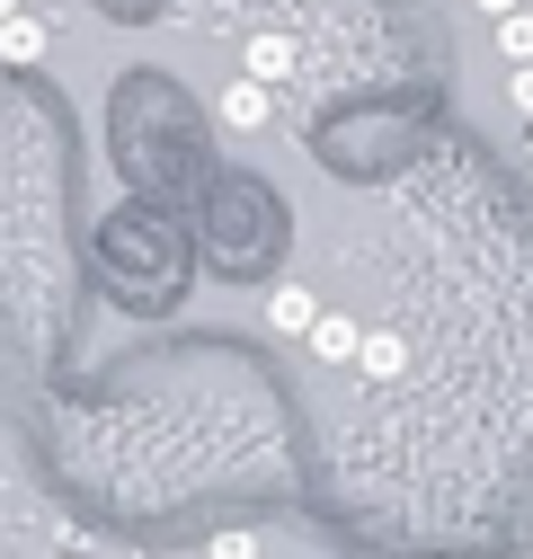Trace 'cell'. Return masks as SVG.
<instances>
[{"mask_svg":"<svg viewBox=\"0 0 533 559\" xmlns=\"http://www.w3.org/2000/svg\"><path fill=\"white\" fill-rule=\"evenodd\" d=\"M303 346H311L320 365H356V346H365V320H347V311H320Z\"/></svg>","mask_w":533,"mask_h":559,"instance_id":"1","label":"cell"},{"mask_svg":"<svg viewBox=\"0 0 533 559\" xmlns=\"http://www.w3.org/2000/svg\"><path fill=\"white\" fill-rule=\"evenodd\" d=\"M45 53H54V27L45 19H27V10L0 19V62H19V72H27V62H45Z\"/></svg>","mask_w":533,"mask_h":559,"instance_id":"2","label":"cell"},{"mask_svg":"<svg viewBox=\"0 0 533 559\" xmlns=\"http://www.w3.org/2000/svg\"><path fill=\"white\" fill-rule=\"evenodd\" d=\"M311 320H320L311 285H276V294H266V329H276V337H311Z\"/></svg>","mask_w":533,"mask_h":559,"instance_id":"3","label":"cell"},{"mask_svg":"<svg viewBox=\"0 0 533 559\" xmlns=\"http://www.w3.org/2000/svg\"><path fill=\"white\" fill-rule=\"evenodd\" d=\"M240 62H249L240 81H258V90H276V81H294V62H303V53H294V36H249V53H240Z\"/></svg>","mask_w":533,"mask_h":559,"instance_id":"4","label":"cell"},{"mask_svg":"<svg viewBox=\"0 0 533 559\" xmlns=\"http://www.w3.org/2000/svg\"><path fill=\"white\" fill-rule=\"evenodd\" d=\"M356 365H365V373H374V382H391V373H400V365H410V346H400V337H391V329H365V346H356Z\"/></svg>","mask_w":533,"mask_h":559,"instance_id":"5","label":"cell"},{"mask_svg":"<svg viewBox=\"0 0 533 559\" xmlns=\"http://www.w3.org/2000/svg\"><path fill=\"white\" fill-rule=\"evenodd\" d=\"M223 124H232V133H258V124H266V90H258V81H232V90H223Z\"/></svg>","mask_w":533,"mask_h":559,"instance_id":"6","label":"cell"},{"mask_svg":"<svg viewBox=\"0 0 533 559\" xmlns=\"http://www.w3.org/2000/svg\"><path fill=\"white\" fill-rule=\"evenodd\" d=\"M498 53H507V72H524V62H533V10L498 19Z\"/></svg>","mask_w":533,"mask_h":559,"instance_id":"7","label":"cell"},{"mask_svg":"<svg viewBox=\"0 0 533 559\" xmlns=\"http://www.w3.org/2000/svg\"><path fill=\"white\" fill-rule=\"evenodd\" d=\"M205 559H258V533H223V542H205Z\"/></svg>","mask_w":533,"mask_h":559,"instance_id":"8","label":"cell"},{"mask_svg":"<svg viewBox=\"0 0 533 559\" xmlns=\"http://www.w3.org/2000/svg\"><path fill=\"white\" fill-rule=\"evenodd\" d=\"M507 107H516V116H533V62H524V72H507Z\"/></svg>","mask_w":533,"mask_h":559,"instance_id":"9","label":"cell"},{"mask_svg":"<svg viewBox=\"0 0 533 559\" xmlns=\"http://www.w3.org/2000/svg\"><path fill=\"white\" fill-rule=\"evenodd\" d=\"M472 10H481V19L498 27V19H516V10H524V0H472Z\"/></svg>","mask_w":533,"mask_h":559,"instance_id":"10","label":"cell"},{"mask_svg":"<svg viewBox=\"0 0 533 559\" xmlns=\"http://www.w3.org/2000/svg\"><path fill=\"white\" fill-rule=\"evenodd\" d=\"M524 143H533V133H524Z\"/></svg>","mask_w":533,"mask_h":559,"instance_id":"11","label":"cell"}]
</instances>
